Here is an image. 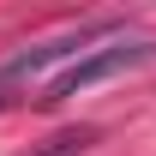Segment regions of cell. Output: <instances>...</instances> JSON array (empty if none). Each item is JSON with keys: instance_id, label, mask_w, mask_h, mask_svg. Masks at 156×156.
<instances>
[{"instance_id": "obj_3", "label": "cell", "mask_w": 156, "mask_h": 156, "mask_svg": "<svg viewBox=\"0 0 156 156\" xmlns=\"http://www.w3.org/2000/svg\"><path fill=\"white\" fill-rule=\"evenodd\" d=\"M0 108H6V96H0Z\"/></svg>"}, {"instance_id": "obj_2", "label": "cell", "mask_w": 156, "mask_h": 156, "mask_svg": "<svg viewBox=\"0 0 156 156\" xmlns=\"http://www.w3.org/2000/svg\"><path fill=\"white\" fill-rule=\"evenodd\" d=\"M120 24H84V30H66V36H54V42H36V48H18V54L0 66V96L12 90V84H24V78H36V72H48L54 60H84V48L96 36H114ZM126 36V30H120Z\"/></svg>"}, {"instance_id": "obj_1", "label": "cell", "mask_w": 156, "mask_h": 156, "mask_svg": "<svg viewBox=\"0 0 156 156\" xmlns=\"http://www.w3.org/2000/svg\"><path fill=\"white\" fill-rule=\"evenodd\" d=\"M156 60V42H138V36H120L108 42V48H90L84 60H72L60 78H48V90H42V102L54 108V102L78 96V90H90V84H102V78H114V72H132V66H150Z\"/></svg>"}]
</instances>
